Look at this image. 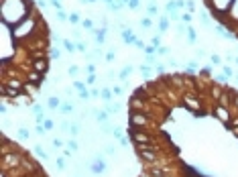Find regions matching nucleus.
I'll list each match as a JSON object with an SVG mask.
<instances>
[{
    "label": "nucleus",
    "mask_w": 238,
    "mask_h": 177,
    "mask_svg": "<svg viewBox=\"0 0 238 177\" xmlns=\"http://www.w3.org/2000/svg\"><path fill=\"white\" fill-rule=\"evenodd\" d=\"M2 177H49L20 145L2 137Z\"/></svg>",
    "instance_id": "nucleus-2"
},
{
    "label": "nucleus",
    "mask_w": 238,
    "mask_h": 177,
    "mask_svg": "<svg viewBox=\"0 0 238 177\" xmlns=\"http://www.w3.org/2000/svg\"><path fill=\"white\" fill-rule=\"evenodd\" d=\"M236 63H238V57H236Z\"/></svg>",
    "instance_id": "nucleus-6"
},
{
    "label": "nucleus",
    "mask_w": 238,
    "mask_h": 177,
    "mask_svg": "<svg viewBox=\"0 0 238 177\" xmlns=\"http://www.w3.org/2000/svg\"><path fill=\"white\" fill-rule=\"evenodd\" d=\"M236 77H238V75H236Z\"/></svg>",
    "instance_id": "nucleus-7"
},
{
    "label": "nucleus",
    "mask_w": 238,
    "mask_h": 177,
    "mask_svg": "<svg viewBox=\"0 0 238 177\" xmlns=\"http://www.w3.org/2000/svg\"><path fill=\"white\" fill-rule=\"evenodd\" d=\"M49 27L35 0H2V100L31 98L49 71Z\"/></svg>",
    "instance_id": "nucleus-1"
},
{
    "label": "nucleus",
    "mask_w": 238,
    "mask_h": 177,
    "mask_svg": "<svg viewBox=\"0 0 238 177\" xmlns=\"http://www.w3.org/2000/svg\"><path fill=\"white\" fill-rule=\"evenodd\" d=\"M208 12L234 39H238V0H204Z\"/></svg>",
    "instance_id": "nucleus-3"
},
{
    "label": "nucleus",
    "mask_w": 238,
    "mask_h": 177,
    "mask_svg": "<svg viewBox=\"0 0 238 177\" xmlns=\"http://www.w3.org/2000/svg\"><path fill=\"white\" fill-rule=\"evenodd\" d=\"M141 25H143V27H145V29H147V27H149V25H151V20H149V18H143V20H141Z\"/></svg>",
    "instance_id": "nucleus-5"
},
{
    "label": "nucleus",
    "mask_w": 238,
    "mask_h": 177,
    "mask_svg": "<svg viewBox=\"0 0 238 177\" xmlns=\"http://www.w3.org/2000/svg\"><path fill=\"white\" fill-rule=\"evenodd\" d=\"M57 104H59V102H57V98H51V100H49V108H55Z\"/></svg>",
    "instance_id": "nucleus-4"
}]
</instances>
